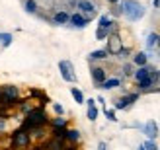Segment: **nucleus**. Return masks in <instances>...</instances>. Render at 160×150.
<instances>
[{"label": "nucleus", "mask_w": 160, "mask_h": 150, "mask_svg": "<svg viewBox=\"0 0 160 150\" xmlns=\"http://www.w3.org/2000/svg\"><path fill=\"white\" fill-rule=\"evenodd\" d=\"M152 84H154L152 78L147 76V78H142V80H139V88H141L142 92H147V90H150V86H152Z\"/></svg>", "instance_id": "f3484780"}, {"label": "nucleus", "mask_w": 160, "mask_h": 150, "mask_svg": "<svg viewBox=\"0 0 160 150\" xmlns=\"http://www.w3.org/2000/svg\"><path fill=\"white\" fill-rule=\"evenodd\" d=\"M26 12H29V14L37 12V2L35 0H26Z\"/></svg>", "instance_id": "412c9836"}, {"label": "nucleus", "mask_w": 160, "mask_h": 150, "mask_svg": "<svg viewBox=\"0 0 160 150\" xmlns=\"http://www.w3.org/2000/svg\"><path fill=\"white\" fill-rule=\"evenodd\" d=\"M76 6H78L80 12L86 14V20H90V18H94V16H96V6L90 2V0H78Z\"/></svg>", "instance_id": "423d86ee"}, {"label": "nucleus", "mask_w": 160, "mask_h": 150, "mask_svg": "<svg viewBox=\"0 0 160 150\" xmlns=\"http://www.w3.org/2000/svg\"><path fill=\"white\" fill-rule=\"evenodd\" d=\"M106 115H108L109 121H115V113H113V111H106Z\"/></svg>", "instance_id": "7c9ffc66"}, {"label": "nucleus", "mask_w": 160, "mask_h": 150, "mask_svg": "<svg viewBox=\"0 0 160 150\" xmlns=\"http://www.w3.org/2000/svg\"><path fill=\"white\" fill-rule=\"evenodd\" d=\"M53 109H55V113H59V115H62V111H65V109H62V105H59V104H55Z\"/></svg>", "instance_id": "c85d7f7f"}, {"label": "nucleus", "mask_w": 160, "mask_h": 150, "mask_svg": "<svg viewBox=\"0 0 160 150\" xmlns=\"http://www.w3.org/2000/svg\"><path fill=\"white\" fill-rule=\"evenodd\" d=\"M65 138H67V140H72V143H76V140L80 138V133H78L76 129H70V131H67Z\"/></svg>", "instance_id": "a211bd4d"}, {"label": "nucleus", "mask_w": 160, "mask_h": 150, "mask_svg": "<svg viewBox=\"0 0 160 150\" xmlns=\"http://www.w3.org/2000/svg\"><path fill=\"white\" fill-rule=\"evenodd\" d=\"M137 99H139V94H131V96H127V98H121V99L115 101V109H125L129 104H133V101H137Z\"/></svg>", "instance_id": "1a4fd4ad"}, {"label": "nucleus", "mask_w": 160, "mask_h": 150, "mask_svg": "<svg viewBox=\"0 0 160 150\" xmlns=\"http://www.w3.org/2000/svg\"><path fill=\"white\" fill-rule=\"evenodd\" d=\"M154 68H150V66H139V70L135 72V78H137V82L139 80H142V78H147V76H150V72H152Z\"/></svg>", "instance_id": "4468645a"}, {"label": "nucleus", "mask_w": 160, "mask_h": 150, "mask_svg": "<svg viewBox=\"0 0 160 150\" xmlns=\"http://www.w3.org/2000/svg\"><path fill=\"white\" fill-rule=\"evenodd\" d=\"M121 10L125 14V18L131 20V22H137V20H141L142 16H145V8H142L139 2H135V0H125L121 4Z\"/></svg>", "instance_id": "f03ea898"}, {"label": "nucleus", "mask_w": 160, "mask_h": 150, "mask_svg": "<svg viewBox=\"0 0 160 150\" xmlns=\"http://www.w3.org/2000/svg\"><path fill=\"white\" fill-rule=\"evenodd\" d=\"M98 150H106V143H100L98 144Z\"/></svg>", "instance_id": "2f4dec72"}, {"label": "nucleus", "mask_w": 160, "mask_h": 150, "mask_svg": "<svg viewBox=\"0 0 160 150\" xmlns=\"http://www.w3.org/2000/svg\"><path fill=\"white\" fill-rule=\"evenodd\" d=\"M123 47H121V39H119V35H111L109 37V45H108V55L111 53V55H117L119 51H121Z\"/></svg>", "instance_id": "0eeeda50"}, {"label": "nucleus", "mask_w": 160, "mask_h": 150, "mask_svg": "<svg viewBox=\"0 0 160 150\" xmlns=\"http://www.w3.org/2000/svg\"><path fill=\"white\" fill-rule=\"evenodd\" d=\"M68 20H70V16H68L65 10H61V12H57V14L53 16V22H55V23H59V26H62V23H67Z\"/></svg>", "instance_id": "ddd939ff"}, {"label": "nucleus", "mask_w": 160, "mask_h": 150, "mask_svg": "<svg viewBox=\"0 0 160 150\" xmlns=\"http://www.w3.org/2000/svg\"><path fill=\"white\" fill-rule=\"evenodd\" d=\"M70 23H72L74 27H86V23H88V20L84 18L82 14H72L70 16V20H68Z\"/></svg>", "instance_id": "9d476101"}, {"label": "nucleus", "mask_w": 160, "mask_h": 150, "mask_svg": "<svg viewBox=\"0 0 160 150\" xmlns=\"http://www.w3.org/2000/svg\"><path fill=\"white\" fill-rule=\"evenodd\" d=\"M20 96V92L16 86H4V88H0V98H2L4 104H10V101H16Z\"/></svg>", "instance_id": "39448f33"}, {"label": "nucleus", "mask_w": 160, "mask_h": 150, "mask_svg": "<svg viewBox=\"0 0 160 150\" xmlns=\"http://www.w3.org/2000/svg\"><path fill=\"white\" fill-rule=\"evenodd\" d=\"M59 70H61V74H62V78H65L67 82H76V74H74V66H72V62H68V60H61V62H59Z\"/></svg>", "instance_id": "20e7f679"}, {"label": "nucleus", "mask_w": 160, "mask_h": 150, "mask_svg": "<svg viewBox=\"0 0 160 150\" xmlns=\"http://www.w3.org/2000/svg\"><path fill=\"white\" fill-rule=\"evenodd\" d=\"M109 2H113V4H115V2H117V0H109Z\"/></svg>", "instance_id": "f704fd0d"}, {"label": "nucleus", "mask_w": 160, "mask_h": 150, "mask_svg": "<svg viewBox=\"0 0 160 150\" xmlns=\"http://www.w3.org/2000/svg\"><path fill=\"white\" fill-rule=\"evenodd\" d=\"M121 84V80L119 78H109V80H106L102 84V88H106V90H111V88H117V86Z\"/></svg>", "instance_id": "dca6fc26"}, {"label": "nucleus", "mask_w": 160, "mask_h": 150, "mask_svg": "<svg viewBox=\"0 0 160 150\" xmlns=\"http://www.w3.org/2000/svg\"><path fill=\"white\" fill-rule=\"evenodd\" d=\"M0 43H2L4 47H8L12 43V35L10 33H0Z\"/></svg>", "instance_id": "5701e85b"}, {"label": "nucleus", "mask_w": 160, "mask_h": 150, "mask_svg": "<svg viewBox=\"0 0 160 150\" xmlns=\"http://www.w3.org/2000/svg\"><path fill=\"white\" fill-rule=\"evenodd\" d=\"M47 123V117L45 113L41 111V109H31V111L28 113L26 117V121H23V131H31V129H39V127H43V125Z\"/></svg>", "instance_id": "f257e3e1"}, {"label": "nucleus", "mask_w": 160, "mask_h": 150, "mask_svg": "<svg viewBox=\"0 0 160 150\" xmlns=\"http://www.w3.org/2000/svg\"><path fill=\"white\" fill-rule=\"evenodd\" d=\"M29 146V133L28 131H16L12 135V148H28Z\"/></svg>", "instance_id": "7ed1b4c3"}, {"label": "nucleus", "mask_w": 160, "mask_h": 150, "mask_svg": "<svg viewBox=\"0 0 160 150\" xmlns=\"http://www.w3.org/2000/svg\"><path fill=\"white\" fill-rule=\"evenodd\" d=\"M4 131H6V119L0 115V133H4Z\"/></svg>", "instance_id": "cd10ccee"}, {"label": "nucleus", "mask_w": 160, "mask_h": 150, "mask_svg": "<svg viewBox=\"0 0 160 150\" xmlns=\"http://www.w3.org/2000/svg\"><path fill=\"white\" fill-rule=\"evenodd\" d=\"M22 111H23V113H29V111H31V105H29V104H22Z\"/></svg>", "instance_id": "c756f323"}, {"label": "nucleus", "mask_w": 160, "mask_h": 150, "mask_svg": "<svg viewBox=\"0 0 160 150\" xmlns=\"http://www.w3.org/2000/svg\"><path fill=\"white\" fill-rule=\"evenodd\" d=\"M139 150H145V146H139Z\"/></svg>", "instance_id": "72a5a7b5"}, {"label": "nucleus", "mask_w": 160, "mask_h": 150, "mask_svg": "<svg viewBox=\"0 0 160 150\" xmlns=\"http://www.w3.org/2000/svg\"><path fill=\"white\" fill-rule=\"evenodd\" d=\"M92 78H94V82L98 86H102L103 82L108 80V74H106V70H103L102 66H94L92 68Z\"/></svg>", "instance_id": "6e6552de"}, {"label": "nucleus", "mask_w": 160, "mask_h": 150, "mask_svg": "<svg viewBox=\"0 0 160 150\" xmlns=\"http://www.w3.org/2000/svg\"><path fill=\"white\" fill-rule=\"evenodd\" d=\"M65 125H67V121L62 119V117H57V119H53V127H55V129H65Z\"/></svg>", "instance_id": "b1692460"}, {"label": "nucleus", "mask_w": 160, "mask_h": 150, "mask_svg": "<svg viewBox=\"0 0 160 150\" xmlns=\"http://www.w3.org/2000/svg\"><path fill=\"white\" fill-rule=\"evenodd\" d=\"M133 62L137 66H147V62H148V57H147V53H137L133 57Z\"/></svg>", "instance_id": "2eb2a0df"}, {"label": "nucleus", "mask_w": 160, "mask_h": 150, "mask_svg": "<svg viewBox=\"0 0 160 150\" xmlns=\"http://www.w3.org/2000/svg\"><path fill=\"white\" fill-rule=\"evenodd\" d=\"M70 94H72V98L76 99V104H84V96L78 88H70Z\"/></svg>", "instance_id": "aec40b11"}, {"label": "nucleus", "mask_w": 160, "mask_h": 150, "mask_svg": "<svg viewBox=\"0 0 160 150\" xmlns=\"http://www.w3.org/2000/svg\"><path fill=\"white\" fill-rule=\"evenodd\" d=\"M108 33H109V29H103V27H98V31H96V39H106L108 37Z\"/></svg>", "instance_id": "393cba45"}, {"label": "nucleus", "mask_w": 160, "mask_h": 150, "mask_svg": "<svg viewBox=\"0 0 160 150\" xmlns=\"http://www.w3.org/2000/svg\"><path fill=\"white\" fill-rule=\"evenodd\" d=\"M156 41H158V35H156V33H150L148 39H147V45H148V47H154Z\"/></svg>", "instance_id": "a878e982"}, {"label": "nucleus", "mask_w": 160, "mask_h": 150, "mask_svg": "<svg viewBox=\"0 0 160 150\" xmlns=\"http://www.w3.org/2000/svg\"><path fill=\"white\" fill-rule=\"evenodd\" d=\"M145 131H147V135H148L150 140H154V138L158 137V127H156V123H154V121H148V123H147V127H145Z\"/></svg>", "instance_id": "f8f14e48"}, {"label": "nucleus", "mask_w": 160, "mask_h": 150, "mask_svg": "<svg viewBox=\"0 0 160 150\" xmlns=\"http://www.w3.org/2000/svg\"><path fill=\"white\" fill-rule=\"evenodd\" d=\"M156 45H158V47H160V35H158V41H156Z\"/></svg>", "instance_id": "473e14b6"}, {"label": "nucleus", "mask_w": 160, "mask_h": 150, "mask_svg": "<svg viewBox=\"0 0 160 150\" xmlns=\"http://www.w3.org/2000/svg\"><path fill=\"white\" fill-rule=\"evenodd\" d=\"M88 119L90 121H96L98 119V107H96V101L94 99H88Z\"/></svg>", "instance_id": "9b49d317"}, {"label": "nucleus", "mask_w": 160, "mask_h": 150, "mask_svg": "<svg viewBox=\"0 0 160 150\" xmlns=\"http://www.w3.org/2000/svg\"><path fill=\"white\" fill-rule=\"evenodd\" d=\"M108 57V51L106 49H102V51H94L92 55H90V59L92 60H102V59H106Z\"/></svg>", "instance_id": "6ab92c4d"}, {"label": "nucleus", "mask_w": 160, "mask_h": 150, "mask_svg": "<svg viewBox=\"0 0 160 150\" xmlns=\"http://www.w3.org/2000/svg\"><path fill=\"white\" fill-rule=\"evenodd\" d=\"M142 146H145V150H158V146H156L154 140H147V143L142 144Z\"/></svg>", "instance_id": "bb28decb"}, {"label": "nucleus", "mask_w": 160, "mask_h": 150, "mask_svg": "<svg viewBox=\"0 0 160 150\" xmlns=\"http://www.w3.org/2000/svg\"><path fill=\"white\" fill-rule=\"evenodd\" d=\"M111 26H113V23H111V20L108 18V16H102V18H100V27H103V29H109Z\"/></svg>", "instance_id": "4be33fe9"}]
</instances>
